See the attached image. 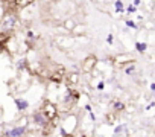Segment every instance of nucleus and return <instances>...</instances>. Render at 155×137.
Listing matches in <instances>:
<instances>
[{"label":"nucleus","mask_w":155,"mask_h":137,"mask_svg":"<svg viewBox=\"0 0 155 137\" xmlns=\"http://www.w3.org/2000/svg\"><path fill=\"white\" fill-rule=\"evenodd\" d=\"M26 132V126H15V128H11L6 131V135L8 137H23Z\"/></svg>","instance_id":"f257e3e1"},{"label":"nucleus","mask_w":155,"mask_h":137,"mask_svg":"<svg viewBox=\"0 0 155 137\" xmlns=\"http://www.w3.org/2000/svg\"><path fill=\"white\" fill-rule=\"evenodd\" d=\"M14 102H15V107L18 111H26L29 108V101H26L25 98H15Z\"/></svg>","instance_id":"f03ea898"},{"label":"nucleus","mask_w":155,"mask_h":137,"mask_svg":"<svg viewBox=\"0 0 155 137\" xmlns=\"http://www.w3.org/2000/svg\"><path fill=\"white\" fill-rule=\"evenodd\" d=\"M15 23H17V20H15L14 15H6L5 20H3V28L5 29H12L15 26Z\"/></svg>","instance_id":"7ed1b4c3"},{"label":"nucleus","mask_w":155,"mask_h":137,"mask_svg":"<svg viewBox=\"0 0 155 137\" xmlns=\"http://www.w3.org/2000/svg\"><path fill=\"white\" fill-rule=\"evenodd\" d=\"M32 119H34V122H35L37 125H40V126H44V125L47 123V119H46V116H44L43 113H35V114L32 116Z\"/></svg>","instance_id":"20e7f679"},{"label":"nucleus","mask_w":155,"mask_h":137,"mask_svg":"<svg viewBox=\"0 0 155 137\" xmlns=\"http://www.w3.org/2000/svg\"><path fill=\"white\" fill-rule=\"evenodd\" d=\"M114 135H128V125L120 123L119 126L114 128Z\"/></svg>","instance_id":"39448f33"},{"label":"nucleus","mask_w":155,"mask_h":137,"mask_svg":"<svg viewBox=\"0 0 155 137\" xmlns=\"http://www.w3.org/2000/svg\"><path fill=\"white\" fill-rule=\"evenodd\" d=\"M114 12H116L117 15H120V14H123V12H125L123 0H116V2H114Z\"/></svg>","instance_id":"423d86ee"},{"label":"nucleus","mask_w":155,"mask_h":137,"mask_svg":"<svg viewBox=\"0 0 155 137\" xmlns=\"http://www.w3.org/2000/svg\"><path fill=\"white\" fill-rule=\"evenodd\" d=\"M135 49H137V52L143 53V52L147 50V44H146V43H141V41H137V43H135Z\"/></svg>","instance_id":"0eeeda50"},{"label":"nucleus","mask_w":155,"mask_h":137,"mask_svg":"<svg viewBox=\"0 0 155 137\" xmlns=\"http://www.w3.org/2000/svg\"><path fill=\"white\" fill-rule=\"evenodd\" d=\"M125 25H126V28H128V29H132V31H137V29H138L137 23H135L134 20H131V18H128V20L125 22Z\"/></svg>","instance_id":"6e6552de"},{"label":"nucleus","mask_w":155,"mask_h":137,"mask_svg":"<svg viewBox=\"0 0 155 137\" xmlns=\"http://www.w3.org/2000/svg\"><path fill=\"white\" fill-rule=\"evenodd\" d=\"M125 12H126L128 15H132V14H135V12H137V6H134V5H129V6H126Z\"/></svg>","instance_id":"1a4fd4ad"},{"label":"nucleus","mask_w":155,"mask_h":137,"mask_svg":"<svg viewBox=\"0 0 155 137\" xmlns=\"http://www.w3.org/2000/svg\"><path fill=\"white\" fill-rule=\"evenodd\" d=\"M107 43H108V44H113V43H114V35H113V34H110V35L107 37Z\"/></svg>","instance_id":"9d476101"},{"label":"nucleus","mask_w":155,"mask_h":137,"mask_svg":"<svg viewBox=\"0 0 155 137\" xmlns=\"http://www.w3.org/2000/svg\"><path fill=\"white\" fill-rule=\"evenodd\" d=\"M25 65H26V59H20V61H18V64H17V67H18V68H25Z\"/></svg>","instance_id":"9b49d317"},{"label":"nucleus","mask_w":155,"mask_h":137,"mask_svg":"<svg viewBox=\"0 0 155 137\" xmlns=\"http://www.w3.org/2000/svg\"><path fill=\"white\" fill-rule=\"evenodd\" d=\"M134 70H135V67H134V65H132V67H128V68H126V75H132Z\"/></svg>","instance_id":"f8f14e48"},{"label":"nucleus","mask_w":155,"mask_h":137,"mask_svg":"<svg viewBox=\"0 0 155 137\" xmlns=\"http://www.w3.org/2000/svg\"><path fill=\"white\" fill-rule=\"evenodd\" d=\"M114 107H116L117 110H122V108H123V104H120V102H116V104H114Z\"/></svg>","instance_id":"ddd939ff"},{"label":"nucleus","mask_w":155,"mask_h":137,"mask_svg":"<svg viewBox=\"0 0 155 137\" xmlns=\"http://www.w3.org/2000/svg\"><path fill=\"white\" fill-rule=\"evenodd\" d=\"M140 3H141V0H132V5L134 6H138Z\"/></svg>","instance_id":"4468645a"},{"label":"nucleus","mask_w":155,"mask_h":137,"mask_svg":"<svg viewBox=\"0 0 155 137\" xmlns=\"http://www.w3.org/2000/svg\"><path fill=\"white\" fill-rule=\"evenodd\" d=\"M105 89V84L104 82H99V85H97V90H104Z\"/></svg>","instance_id":"2eb2a0df"},{"label":"nucleus","mask_w":155,"mask_h":137,"mask_svg":"<svg viewBox=\"0 0 155 137\" xmlns=\"http://www.w3.org/2000/svg\"><path fill=\"white\" fill-rule=\"evenodd\" d=\"M34 37H35V35H34V32H32V31H29V32H28V38H31V40H32Z\"/></svg>","instance_id":"dca6fc26"},{"label":"nucleus","mask_w":155,"mask_h":137,"mask_svg":"<svg viewBox=\"0 0 155 137\" xmlns=\"http://www.w3.org/2000/svg\"><path fill=\"white\" fill-rule=\"evenodd\" d=\"M153 105H155V104H153V102H152V104H149V105H147V108H146V110H147V111H149V110H152V107H153Z\"/></svg>","instance_id":"f3484780"},{"label":"nucleus","mask_w":155,"mask_h":137,"mask_svg":"<svg viewBox=\"0 0 155 137\" xmlns=\"http://www.w3.org/2000/svg\"><path fill=\"white\" fill-rule=\"evenodd\" d=\"M65 25H67V28H71V26H73V22H67Z\"/></svg>","instance_id":"a211bd4d"},{"label":"nucleus","mask_w":155,"mask_h":137,"mask_svg":"<svg viewBox=\"0 0 155 137\" xmlns=\"http://www.w3.org/2000/svg\"><path fill=\"white\" fill-rule=\"evenodd\" d=\"M85 110H87L88 113H91V107H90V105H85Z\"/></svg>","instance_id":"6ab92c4d"}]
</instances>
